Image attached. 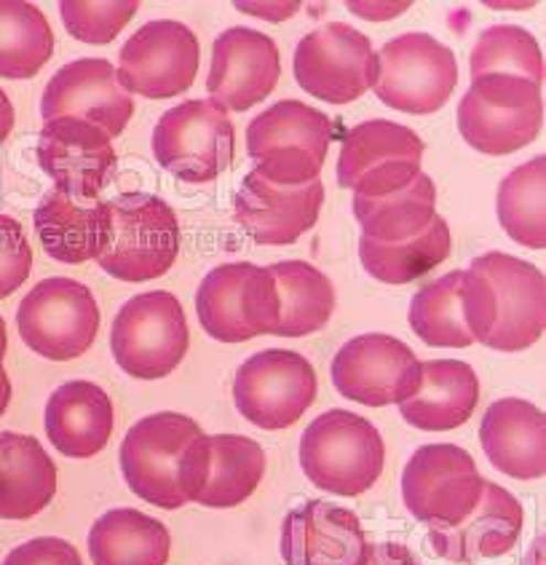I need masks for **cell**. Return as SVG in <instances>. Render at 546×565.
I'll return each mask as SVG.
<instances>
[{
  "label": "cell",
  "instance_id": "5bb4252c",
  "mask_svg": "<svg viewBox=\"0 0 546 565\" xmlns=\"http://www.w3.org/2000/svg\"><path fill=\"white\" fill-rule=\"evenodd\" d=\"M295 78L300 89L332 105L360 99L378 78L373 41L343 22L313 30L295 49Z\"/></svg>",
  "mask_w": 546,
  "mask_h": 565
},
{
  "label": "cell",
  "instance_id": "60d3db41",
  "mask_svg": "<svg viewBox=\"0 0 546 565\" xmlns=\"http://www.w3.org/2000/svg\"><path fill=\"white\" fill-rule=\"evenodd\" d=\"M362 565H420V563L418 557L405 547V544L381 542V544H370L367 557H364Z\"/></svg>",
  "mask_w": 546,
  "mask_h": 565
},
{
  "label": "cell",
  "instance_id": "8992f818",
  "mask_svg": "<svg viewBox=\"0 0 546 565\" xmlns=\"http://www.w3.org/2000/svg\"><path fill=\"white\" fill-rule=\"evenodd\" d=\"M191 332L182 303L167 290L135 295L113 319L110 349L116 365L131 379L156 381L174 373Z\"/></svg>",
  "mask_w": 546,
  "mask_h": 565
},
{
  "label": "cell",
  "instance_id": "9c48e42d",
  "mask_svg": "<svg viewBox=\"0 0 546 565\" xmlns=\"http://www.w3.org/2000/svg\"><path fill=\"white\" fill-rule=\"evenodd\" d=\"M17 328L38 356L67 362L92 349L99 330V306L86 285L52 276L24 295L17 309Z\"/></svg>",
  "mask_w": 546,
  "mask_h": 565
},
{
  "label": "cell",
  "instance_id": "8d00e7d4",
  "mask_svg": "<svg viewBox=\"0 0 546 565\" xmlns=\"http://www.w3.org/2000/svg\"><path fill=\"white\" fill-rule=\"evenodd\" d=\"M472 78L482 75H517L536 86L544 84V54L538 41L517 24H495L480 35L472 49Z\"/></svg>",
  "mask_w": 546,
  "mask_h": 565
},
{
  "label": "cell",
  "instance_id": "836d02e7",
  "mask_svg": "<svg viewBox=\"0 0 546 565\" xmlns=\"http://www.w3.org/2000/svg\"><path fill=\"white\" fill-rule=\"evenodd\" d=\"M450 255V228L442 217H435L429 228L405 242H373L360 238L362 266L373 279L383 285H410L437 266H442Z\"/></svg>",
  "mask_w": 546,
  "mask_h": 565
},
{
  "label": "cell",
  "instance_id": "8fae6325",
  "mask_svg": "<svg viewBox=\"0 0 546 565\" xmlns=\"http://www.w3.org/2000/svg\"><path fill=\"white\" fill-rule=\"evenodd\" d=\"M407 319L426 347L467 349L474 341L485 343L495 324L491 281L474 268L445 274L413 295Z\"/></svg>",
  "mask_w": 546,
  "mask_h": 565
},
{
  "label": "cell",
  "instance_id": "f546056e",
  "mask_svg": "<svg viewBox=\"0 0 546 565\" xmlns=\"http://www.w3.org/2000/svg\"><path fill=\"white\" fill-rule=\"evenodd\" d=\"M266 475V454L255 439L242 435H206L204 482L196 504L231 510L257 491Z\"/></svg>",
  "mask_w": 546,
  "mask_h": 565
},
{
  "label": "cell",
  "instance_id": "603a6c76",
  "mask_svg": "<svg viewBox=\"0 0 546 565\" xmlns=\"http://www.w3.org/2000/svg\"><path fill=\"white\" fill-rule=\"evenodd\" d=\"M367 550L360 518L330 501H306L281 523V557L287 565H362Z\"/></svg>",
  "mask_w": 546,
  "mask_h": 565
},
{
  "label": "cell",
  "instance_id": "ac0fdd59",
  "mask_svg": "<svg viewBox=\"0 0 546 565\" xmlns=\"http://www.w3.org/2000/svg\"><path fill=\"white\" fill-rule=\"evenodd\" d=\"M474 271L491 281L495 324L485 347L493 351H525L546 330V279L536 266L506 253H485L472 260Z\"/></svg>",
  "mask_w": 546,
  "mask_h": 565
},
{
  "label": "cell",
  "instance_id": "ee69618b",
  "mask_svg": "<svg viewBox=\"0 0 546 565\" xmlns=\"http://www.w3.org/2000/svg\"><path fill=\"white\" fill-rule=\"evenodd\" d=\"M6 351H9V335H6V322H3V317H0V370H3Z\"/></svg>",
  "mask_w": 546,
  "mask_h": 565
},
{
  "label": "cell",
  "instance_id": "44dd1931",
  "mask_svg": "<svg viewBox=\"0 0 546 565\" xmlns=\"http://www.w3.org/2000/svg\"><path fill=\"white\" fill-rule=\"evenodd\" d=\"M43 124L54 118H84L118 137L135 116V99L118 84L108 60H75L60 67L41 99Z\"/></svg>",
  "mask_w": 546,
  "mask_h": 565
},
{
  "label": "cell",
  "instance_id": "83f0119b",
  "mask_svg": "<svg viewBox=\"0 0 546 565\" xmlns=\"http://www.w3.org/2000/svg\"><path fill=\"white\" fill-rule=\"evenodd\" d=\"M480 381L472 365L461 360L420 362V386L399 402L402 418L424 431H453L474 416Z\"/></svg>",
  "mask_w": 546,
  "mask_h": 565
},
{
  "label": "cell",
  "instance_id": "d590c367",
  "mask_svg": "<svg viewBox=\"0 0 546 565\" xmlns=\"http://www.w3.org/2000/svg\"><path fill=\"white\" fill-rule=\"evenodd\" d=\"M546 156L512 169L499 188V223L528 249L546 247Z\"/></svg>",
  "mask_w": 546,
  "mask_h": 565
},
{
  "label": "cell",
  "instance_id": "9a60e30c",
  "mask_svg": "<svg viewBox=\"0 0 546 565\" xmlns=\"http://www.w3.org/2000/svg\"><path fill=\"white\" fill-rule=\"evenodd\" d=\"M424 140L402 124L364 121L343 137L338 159V183L354 196H388L407 188L420 174Z\"/></svg>",
  "mask_w": 546,
  "mask_h": 565
},
{
  "label": "cell",
  "instance_id": "4316f807",
  "mask_svg": "<svg viewBox=\"0 0 546 565\" xmlns=\"http://www.w3.org/2000/svg\"><path fill=\"white\" fill-rule=\"evenodd\" d=\"M113 402L92 381H67L46 402V435L67 458H92L113 437Z\"/></svg>",
  "mask_w": 546,
  "mask_h": 565
},
{
  "label": "cell",
  "instance_id": "b9f144b4",
  "mask_svg": "<svg viewBox=\"0 0 546 565\" xmlns=\"http://www.w3.org/2000/svg\"><path fill=\"white\" fill-rule=\"evenodd\" d=\"M14 121H17L14 105H11L9 94L0 89V146H3L6 137L11 135V129H14Z\"/></svg>",
  "mask_w": 546,
  "mask_h": 565
},
{
  "label": "cell",
  "instance_id": "7402d4cb",
  "mask_svg": "<svg viewBox=\"0 0 546 565\" xmlns=\"http://www.w3.org/2000/svg\"><path fill=\"white\" fill-rule=\"evenodd\" d=\"M281 60L276 43L260 30L231 28L220 33L212 49L206 92L220 108L249 110L279 84Z\"/></svg>",
  "mask_w": 546,
  "mask_h": 565
},
{
  "label": "cell",
  "instance_id": "4fadbf2b",
  "mask_svg": "<svg viewBox=\"0 0 546 565\" xmlns=\"http://www.w3.org/2000/svg\"><path fill=\"white\" fill-rule=\"evenodd\" d=\"M313 399H317V370L298 351H257L236 370V411L260 429L279 431L298 424Z\"/></svg>",
  "mask_w": 546,
  "mask_h": 565
},
{
  "label": "cell",
  "instance_id": "f35d334b",
  "mask_svg": "<svg viewBox=\"0 0 546 565\" xmlns=\"http://www.w3.org/2000/svg\"><path fill=\"white\" fill-rule=\"evenodd\" d=\"M30 271H33V247L22 223L0 215V300L17 292L28 281Z\"/></svg>",
  "mask_w": 546,
  "mask_h": 565
},
{
  "label": "cell",
  "instance_id": "7a4b0ae2",
  "mask_svg": "<svg viewBox=\"0 0 546 565\" xmlns=\"http://www.w3.org/2000/svg\"><path fill=\"white\" fill-rule=\"evenodd\" d=\"M386 463L381 431L356 413L328 411L300 437V467L319 491L362 495L378 482Z\"/></svg>",
  "mask_w": 546,
  "mask_h": 565
},
{
  "label": "cell",
  "instance_id": "d6986e66",
  "mask_svg": "<svg viewBox=\"0 0 546 565\" xmlns=\"http://www.w3.org/2000/svg\"><path fill=\"white\" fill-rule=\"evenodd\" d=\"M38 164L56 191L73 199H97L116 169L113 137L84 118H54L38 135Z\"/></svg>",
  "mask_w": 546,
  "mask_h": 565
},
{
  "label": "cell",
  "instance_id": "1f68e13d",
  "mask_svg": "<svg viewBox=\"0 0 546 565\" xmlns=\"http://www.w3.org/2000/svg\"><path fill=\"white\" fill-rule=\"evenodd\" d=\"M279 292V324L274 335L303 338L319 332L335 309V287L306 260H281L268 266Z\"/></svg>",
  "mask_w": 546,
  "mask_h": 565
},
{
  "label": "cell",
  "instance_id": "cb8c5ba5",
  "mask_svg": "<svg viewBox=\"0 0 546 565\" xmlns=\"http://www.w3.org/2000/svg\"><path fill=\"white\" fill-rule=\"evenodd\" d=\"M523 523L525 512L520 501L506 488L485 482L472 514L450 529H431L429 544L445 561H488V557H501L517 547Z\"/></svg>",
  "mask_w": 546,
  "mask_h": 565
},
{
  "label": "cell",
  "instance_id": "52a82bcc",
  "mask_svg": "<svg viewBox=\"0 0 546 565\" xmlns=\"http://www.w3.org/2000/svg\"><path fill=\"white\" fill-rule=\"evenodd\" d=\"M196 311L206 335L220 343H244L274 335L279 324V292L268 268L225 263L201 281Z\"/></svg>",
  "mask_w": 546,
  "mask_h": 565
},
{
  "label": "cell",
  "instance_id": "484cf974",
  "mask_svg": "<svg viewBox=\"0 0 546 565\" xmlns=\"http://www.w3.org/2000/svg\"><path fill=\"white\" fill-rule=\"evenodd\" d=\"M33 223L46 255L71 266L99 257L110 236L108 201L73 199L56 188L38 204Z\"/></svg>",
  "mask_w": 546,
  "mask_h": 565
},
{
  "label": "cell",
  "instance_id": "d4e9b609",
  "mask_svg": "<svg viewBox=\"0 0 546 565\" xmlns=\"http://www.w3.org/2000/svg\"><path fill=\"white\" fill-rule=\"evenodd\" d=\"M480 443L499 472L514 480L546 475V416L528 399L493 402L480 424Z\"/></svg>",
  "mask_w": 546,
  "mask_h": 565
},
{
  "label": "cell",
  "instance_id": "5b68a950",
  "mask_svg": "<svg viewBox=\"0 0 546 565\" xmlns=\"http://www.w3.org/2000/svg\"><path fill=\"white\" fill-rule=\"evenodd\" d=\"M544 127L542 86L517 75H482L458 105V131L485 156L531 146Z\"/></svg>",
  "mask_w": 546,
  "mask_h": 565
},
{
  "label": "cell",
  "instance_id": "4dcf8cb0",
  "mask_svg": "<svg viewBox=\"0 0 546 565\" xmlns=\"http://www.w3.org/2000/svg\"><path fill=\"white\" fill-rule=\"evenodd\" d=\"M89 552L94 565H167L172 536L161 520L121 507L92 525Z\"/></svg>",
  "mask_w": 546,
  "mask_h": 565
},
{
  "label": "cell",
  "instance_id": "d6a6232c",
  "mask_svg": "<svg viewBox=\"0 0 546 565\" xmlns=\"http://www.w3.org/2000/svg\"><path fill=\"white\" fill-rule=\"evenodd\" d=\"M354 217L362 236L373 242H405L429 228L437 217V188L429 174L420 172L410 185L388 196H354Z\"/></svg>",
  "mask_w": 546,
  "mask_h": 565
},
{
  "label": "cell",
  "instance_id": "7bdbcfd3",
  "mask_svg": "<svg viewBox=\"0 0 546 565\" xmlns=\"http://www.w3.org/2000/svg\"><path fill=\"white\" fill-rule=\"evenodd\" d=\"M9 402H11V381L6 370H0V416L9 411Z\"/></svg>",
  "mask_w": 546,
  "mask_h": 565
},
{
  "label": "cell",
  "instance_id": "3957f363",
  "mask_svg": "<svg viewBox=\"0 0 546 565\" xmlns=\"http://www.w3.org/2000/svg\"><path fill=\"white\" fill-rule=\"evenodd\" d=\"M332 137L330 116L300 99H281L253 118L247 150L263 178L292 188L319 180Z\"/></svg>",
  "mask_w": 546,
  "mask_h": 565
},
{
  "label": "cell",
  "instance_id": "30bf717a",
  "mask_svg": "<svg viewBox=\"0 0 546 565\" xmlns=\"http://www.w3.org/2000/svg\"><path fill=\"white\" fill-rule=\"evenodd\" d=\"M456 86V54L437 38L405 33L381 49L375 94L392 110L431 116L448 105Z\"/></svg>",
  "mask_w": 546,
  "mask_h": 565
},
{
  "label": "cell",
  "instance_id": "7c38bea8",
  "mask_svg": "<svg viewBox=\"0 0 546 565\" xmlns=\"http://www.w3.org/2000/svg\"><path fill=\"white\" fill-rule=\"evenodd\" d=\"M485 480L474 458L450 443L424 445L402 472V499L418 523L450 529L469 518L480 501Z\"/></svg>",
  "mask_w": 546,
  "mask_h": 565
},
{
  "label": "cell",
  "instance_id": "ab89813d",
  "mask_svg": "<svg viewBox=\"0 0 546 565\" xmlns=\"http://www.w3.org/2000/svg\"><path fill=\"white\" fill-rule=\"evenodd\" d=\"M3 565H84L78 550L56 536H38L6 555Z\"/></svg>",
  "mask_w": 546,
  "mask_h": 565
},
{
  "label": "cell",
  "instance_id": "ffe728a7",
  "mask_svg": "<svg viewBox=\"0 0 546 565\" xmlns=\"http://www.w3.org/2000/svg\"><path fill=\"white\" fill-rule=\"evenodd\" d=\"M324 204L322 180L306 185H276L260 172L242 180L234 215L242 231L263 247H287L317 225Z\"/></svg>",
  "mask_w": 546,
  "mask_h": 565
},
{
  "label": "cell",
  "instance_id": "74e56055",
  "mask_svg": "<svg viewBox=\"0 0 546 565\" xmlns=\"http://www.w3.org/2000/svg\"><path fill=\"white\" fill-rule=\"evenodd\" d=\"M140 11L137 0H62L60 14L67 33L84 43L105 46Z\"/></svg>",
  "mask_w": 546,
  "mask_h": 565
},
{
  "label": "cell",
  "instance_id": "2e32d148",
  "mask_svg": "<svg viewBox=\"0 0 546 565\" xmlns=\"http://www.w3.org/2000/svg\"><path fill=\"white\" fill-rule=\"evenodd\" d=\"M201 65L199 38L188 24L156 19L142 24L118 54V84L129 94L169 99L185 94Z\"/></svg>",
  "mask_w": 546,
  "mask_h": 565
},
{
  "label": "cell",
  "instance_id": "6da1fadb",
  "mask_svg": "<svg viewBox=\"0 0 546 565\" xmlns=\"http://www.w3.org/2000/svg\"><path fill=\"white\" fill-rule=\"evenodd\" d=\"M121 472L129 491L159 510L196 501L204 482L206 435L191 416L153 413L137 420L121 443Z\"/></svg>",
  "mask_w": 546,
  "mask_h": 565
},
{
  "label": "cell",
  "instance_id": "e0dca14e",
  "mask_svg": "<svg viewBox=\"0 0 546 565\" xmlns=\"http://www.w3.org/2000/svg\"><path fill=\"white\" fill-rule=\"evenodd\" d=\"M330 373L343 397L367 407L399 405L420 386L416 351L383 332L351 338L332 360Z\"/></svg>",
  "mask_w": 546,
  "mask_h": 565
},
{
  "label": "cell",
  "instance_id": "f1b7e54d",
  "mask_svg": "<svg viewBox=\"0 0 546 565\" xmlns=\"http://www.w3.org/2000/svg\"><path fill=\"white\" fill-rule=\"evenodd\" d=\"M56 495V463L35 437L0 435V520H30Z\"/></svg>",
  "mask_w": 546,
  "mask_h": 565
},
{
  "label": "cell",
  "instance_id": "277c9868",
  "mask_svg": "<svg viewBox=\"0 0 546 565\" xmlns=\"http://www.w3.org/2000/svg\"><path fill=\"white\" fill-rule=\"evenodd\" d=\"M110 236L97 263L121 281L164 276L180 255V223L172 206L153 193H121L108 201Z\"/></svg>",
  "mask_w": 546,
  "mask_h": 565
},
{
  "label": "cell",
  "instance_id": "e575fe53",
  "mask_svg": "<svg viewBox=\"0 0 546 565\" xmlns=\"http://www.w3.org/2000/svg\"><path fill=\"white\" fill-rule=\"evenodd\" d=\"M54 33L35 3L0 0V75L33 78L52 60Z\"/></svg>",
  "mask_w": 546,
  "mask_h": 565
},
{
  "label": "cell",
  "instance_id": "ba28073f",
  "mask_svg": "<svg viewBox=\"0 0 546 565\" xmlns=\"http://www.w3.org/2000/svg\"><path fill=\"white\" fill-rule=\"evenodd\" d=\"M236 131L215 99H188L167 110L153 131L156 161L185 183H212L234 161Z\"/></svg>",
  "mask_w": 546,
  "mask_h": 565
}]
</instances>
